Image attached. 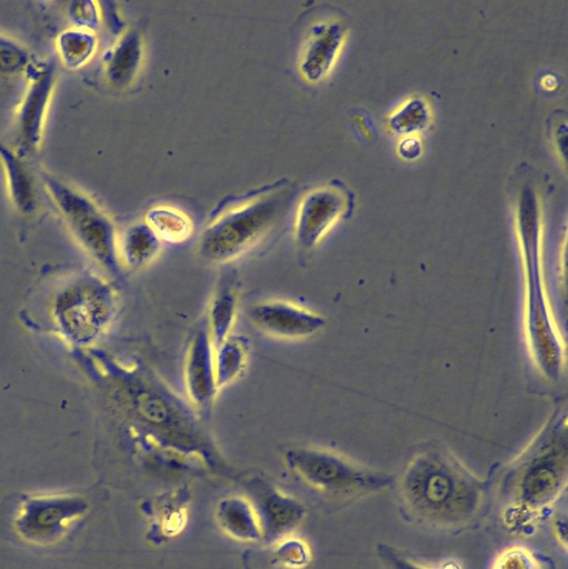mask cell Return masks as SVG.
<instances>
[{"instance_id":"obj_22","label":"cell","mask_w":568,"mask_h":569,"mask_svg":"<svg viewBox=\"0 0 568 569\" xmlns=\"http://www.w3.org/2000/svg\"><path fill=\"white\" fill-rule=\"evenodd\" d=\"M429 122V108L427 102L418 97L409 99L388 119L389 128L398 134L418 132Z\"/></svg>"},{"instance_id":"obj_23","label":"cell","mask_w":568,"mask_h":569,"mask_svg":"<svg viewBox=\"0 0 568 569\" xmlns=\"http://www.w3.org/2000/svg\"><path fill=\"white\" fill-rule=\"evenodd\" d=\"M32 62L29 51L22 43L0 33V77L26 73Z\"/></svg>"},{"instance_id":"obj_19","label":"cell","mask_w":568,"mask_h":569,"mask_svg":"<svg viewBox=\"0 0 568 569\" xmlns=\"http://www.w3.org/2000/svg\"><path fill=\"white\" fill-rule=\"evenodd\" d=\"M249 359V341L231 333L213 349L216 380L219 390L232 383L245 371Z\"/></svg>"},{"instance_id":"obj_3","label":"cell","mask_w":568,"mask_h":569,"mask_svg":"<svg viewBox=\"0 0 568 569\" xmlns=\"http://www.w3.org/2000/svg\"><path fill=\"white\" fill-rule=\"evenodd\" d=\"M517 230L526 274L525 330L531 357L551 380L561 376L565 349L557 330L541 277L540 214L537 197L521 193L517 204Z\"/></svg>"},{"instance_id":"obj_10","label":"cell","mask_w":568,"mask_h":569,"mask_svg":"<svg viewBox=\"0 0 568 569\" xmlns=\"http://www.w3.org/2000/svg\"><path fill=\"white\" fill-rule=\"evenodd\" d=\"M353 207V193L339 180L315 188L299 201L295 240L301 253H310L331 227Z\"/></svg>"},{"instance_id":"obj_5","label":"cell","mask_w":568,"mask_h":569,"mask_svg":"<svg viewBox=\"0 0 568 569\" xmlns=\"http://www.w3.org/2000/svg\"><path fill=\"white\" fill-rule=\"evenodd\" d=\"M118 310L114 289L103 278L81 273L67 280L52 296L50 315L61 337L87 347L110 327Z\"/></svg>"},{"instance_id":"obj_17","label":"cell","mask_w":568,"mask_h":569,"mask_svg":"<svg viewBox=\"0 0 568 569\" xmlns=\"http://www.w3.org/2000/svg\"><path fill=\"white\" fill-rule=\"evenodd\" d=\"M0 163L12 206L20 214H33L38 210L39 198L24 157L0 140Z\"/></svg>"},{"instance_id":"obj_8","label":"cell","mask_w":568,"mask_h":569,"mask_svg":"<svg viewBox=\"0 0 568 569\" xmlns=\"http://www.w3.org/2000/svg\"><path fill=\"white\" fill-rule=\"evenodd\" d=\"M288 466L318 491L353 499L389 488L392 476L358 465L328 449L297 447L285 453Z\"/></svg>"},{"instance_id":"obj_14","label":"cell","mask_w":568,"mask_h":569,"mask_svg":"<svg viewBox=\"0 0 568 569\" xmlns=\"http://www.w3.org/2000/svg\"><path fill=\"white\" fill-rule=\"evenodd\" d=\"M346 32L347 26L337 18L311 26L298 61V71L305 81L317 83L328 76L343 44Z\"/></svg>"},{"instance_id":"obj_28","label":"cell","mask_w":568,"mask_h":569,"mask_svg":"<svg viewBox=\"0 0 568 569\" xmlns=\"http://www.w3.org/2000/svg\"><path fill=\"white\" fill-rule=\"evenodd\" d=\"M552 531L559 545L567 550V519L566 517L557 516L552 520Z\"/></svg>"},{"instance_id":"obj_11","label":"cell","mask_w":568,"mask_h":569,"mask_svg":"<svg viewBox=\"0 0 568 569\" xmlns=\"http://www.w3.org/2000/svg\"><path fill=\"white\" fill-rule=\"evenodd\" d=\"M26 74L28 86L14 118V149L24 158L42 142L56 87V66L48 60L32 62Z\"/></svg>"},{"instance_id":"obj_26","label":"cell","mask_w":568,"mask_h":569,"mask_svg":"<svg viewBox=\"0 0 568 569\" xmlns=\"http://www.w3.org/2000/svg\"><path fill=\"white\" fill-rule=\"evenodd\" d=\"M377 555L386 569H430L387 543L381 542L377 546Z\"/></svg>"},{"instance_id":"obj_13","label":"cell","mask_w":568,"mask_h":569,"mask_svg":"<svg viewBox=\"0 0 568 569\" xmlns=\"http://www.w3.org/2000/svg\"><path fill=\"white\" fill-rule=\"evenodd\" d=\"M183 381L192 408L202 417H208L219 388L215 372L213 348L206 321H201L188 343L183 362Z\"/></svg>"},{"instance_id":"obj_20","label":"cell","mask_w":568,"mask_h":569,"mask_svg":"<svg viewBox=\"0 0 568 569\" xmlns=\"http://www.w3.org/2000/svg\"><path fill=\"white\" fill-rule=\"evenodd\" d=\"M145 222L161 242L181 243L188 240L193 232L191 218L169 204H157L148 209Z\"/></svg>"},{"instance_id":"obj_25","label":"cell","mask_w":568,"mask_h":569,"mask_svg":"<svg viewBox=\"0 0 568 569\" xmlns=\"http://www.w3.org/2000/svg\"><path fill=\"white\" fill-rule=\"evenodd\" d=\"M67 14L72 27L92 32L99 28L102 21L100 4L90 0L70 2Z\"/></svg>"},{"instance_id":"obj_9","label":"cell","mask_w":568,"mask_h":569,"mask_svg":"<svg viewBox=\"0 0 568 569\" xmlns=\"http://www.w3.org/2000/svg\"><path fill=\"white\" fill-rule=\"evenodd\" d=\"M88 509V501L78 495L28 496L19 503L12 527L23 541L34 546H49L62 539Z\"/></svg>"},{"instance_id":"obj_7","label":"cell","mask_w":568,"mask_h":569,"mask_svg":"<svg viewBox=\"0 0 568 569\" xmlns=\"http://www.w3.org/2000/svg\"><path fill=\"white\" fill-rule=\"evenodd\" d=\"M124 375L120 395L137 427L182 446L200 439L192 412L163 383L143 372Z\"/></svg>"},{"instance_id":"obj_15","label":"cell","mask_w":568,"mask_h":569,"mask_svg":"<svg viewBox=\"0 0 568 569\" xmlns=\"http://www.w3.org/2000/svg\"><path fill=\"white\" fill-rule=\"evenodd\" d=\"M145 57L141 32L131 28L123 31L102 60L103 77L117 90L128 89L137 79Z\"/></svg>"},{"instance_id":"obj_21","label":"cell","mask_w":568,"mask_h":569,"mask_svg":"<svg viewBox=\"0 0 568 569\" xmlns=\"http://www.w3.org/2000/svg\"><path fill=\"white\" fill-rule=\"evenodd\" d=\"M98 38L94 32L69 27L56 38V51L61 63L71 70L86 66L96 54Z\"/></svg>"},{"instance_id":"obj_12","label":"cell","mask_w":568,"mask_h":569,"mask_svg":"<svg viewBox=\"0 0 568 569\" xmlns=\"http://www.w3.org/2000/svg\"><path fill=\"white\" fill-rule=\"evenodd\" d=\"M251 323L261 332L278 339L300 340L325 329L327 318L309 308L282 299H267L252 305Z\"/></svg>"},{"instance_id":"obj_24","label":"cell","mask_w":568,"mask_h":569,"mask_svg":"<svg viewBox=\"0 0 568 569\" xmlns=\"http://www.w3.org/2000/svg\"><path fill=\"white\" fill-rule=\"evenodd\" d=\"M490 569H555L550 560L544 559L522 546H511L502 550Z\"/></svg>"},{"instance_id":"obj_16","label":"cell","mask_w":568,"mask_h":569,"mask_svg":"<svg viewBox=\"0 0 568 569\" xmlns=\"http://www.w3.org/2000/svg\"><path fill=\"white\" fill-rule=\"evenodd\" d=\"M225 271L217 281L209 302L206 320L213 349L232 333L239 303V279L237 272L235 269Z\"/></svg>"},{"instance_id":"obj_4","label":"cell","mask_w":568,"mask_h":569,"mask_svg":"<svg viewBox=\"0 0 568 569\" xmlns=\"http://www.w3.org/2000/svg\"><path fill=\"white\" fill-rule=\"evenodd\" d=\"M292 198V190L276 187L221 212L199 237L198 254L216 264L240 258L279 223Z\"/></svg>"},{"instance_id":"obj_1","label":"cell","mask_w":568,"mask_h":569,"mask_svg":"<svg viewBox=\"0 0 568 569\" xmlns=\"http://www.w3.org/2000/svg\"><path fill=\"white\" fill-rule=\"evenodd\" d=\"M487 492L482 480L438 445L415 453L399 480L406 513L418 523L449 531L466 529L479 520Z\"/></svg>"},{"instance_id":"obj_6","label":"cell","mask_w":568,"mask_h":569,"mask_svg":"<svg viewBox=\"0 0 568 569\" xmlns=\"http://www.w3.org/2000/svg\"><path fill=\"white\" fill-rule=\"evenodd\" d=\"M43 187L62 220L88 254L106 271L118 274V233L109 216L84 192L49 172Z\"/></svg>"},{"instance_id":"obj_2","label":"cell","mask_w":568,"mask_h":569,"mask_svg":"<svg viewBox=\"0 0 568 569\" xmlns=\"http://www.w3.org/2000/svg\"><path fill=\"white\" fill-rule=\"evenodd\" d=\"M568 432L566 408L556 409L527 448L506 468L500 495L502 520L526 532L566 490Z\"/></svg>"},{"instance_id":"obj_27","label":"cell","mask_w":568,"mask_h":569,"mask_svg":"<svg viewBox=\"0 0 568 569\" xmlns=\"http://www.w3.org/2000/svg\"><path fill=\"white\" fill-rule=\"evenodd\" d=\"M422 151L420 140L415 136H406L398 144V152L406 160L417 159Z\"/></svg>"},{"instance_id":"obj_18","label":"cell","mask_w":568,"mask_h":569,"mask_svg":"<svg viewBox=\"0 0 568 569\" xmlns=\"http://www.w3.org/2000/svg\"><path fill=\"white\" fill-rule=\"evenodd\" d=\"M161 243L145 221L130 224L118 234V256L121 267L132 270L146 267L159 254Z\"/></svg>"}]
</instances>
